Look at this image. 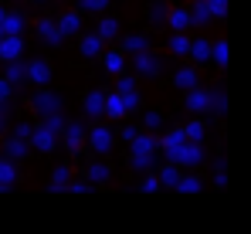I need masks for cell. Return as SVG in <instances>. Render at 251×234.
I'll return each mask as SVG.
<instances>
[{"mask_svg":"<svg viewBox=\"0 0 251 234\" xmlns=\"http://www.w3.org/2000/svg\"><path fill=\"white\" fill-rule=\"evenodd\" d=\"M21 27V17H7V31H17Z\"/></svg>","mask_w":251,"mask_h":234,"instance_id":"7a4b0ae2","label":"cell"},{"mask_svg":"<svg viewBox=\"0 0 251 234\" xmlns=\"http://www.w3.org/2000/svg\"><path fill=\"white\" fill-rule=\"evenodd\" d=\"M17 51H21V41L17 38H7L3 44H0V54H3V58H14Z\"/></svg>","mask_w":251,"mask_h":234,"instance_id":"6da1fadb","label":"cell"},{"mask_svg":"<svg viewBox=\"0 0 251 234\" xmlns=\"http://www.w3.org/2000/svg\"><path fill=\"white\" fill-rule=\"evenodd\" d=\"M0 24H3V10H0Z\"/></svg>","mask_w":251,"mask_h":234,"instance_id":"3957f363","label":"cell"}]
</instances>
